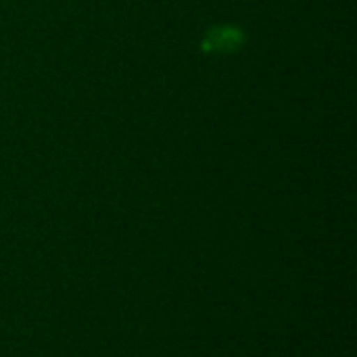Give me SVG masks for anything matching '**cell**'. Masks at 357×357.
Masks as SVG:
<instances>
[{"label": "cell", "mask_w": 357, "mask_h": 357, "mask_svg": "<svg viewBox=\"0 0 357 357\" xmlns=\"http://www.w3.org/2000/svg\"><path fill=\"white\" fill-rule=\"evenodd\" d=\"M236 40H238V33H230L228 29H222L220 33H211V46L218 48V50L232 48Z\"/></svg>", "instance_id": "6da1fadb"}]
</instances>
